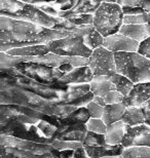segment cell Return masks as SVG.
Listing matches in <instances>:
<instances>
[{"label": "cell", "instance_id": "cell-1", "mask_svg": "<svg viewBox=\"0 0 150 158\" xmlns=\"http://www.w3.org/2000/svg\"><path fill=\"white\" fill-rule=\"evenodd\" d=\"M81 35L68 30H57L42 27L30 22L0 15V50L6 52L19 47L47 44L49 41Z\"/></svg>", "mask_w": 150, "mask_h": 158}, {"label": "cell", "instance_id": "cell-2", "mask_svg": "<svg viewBox=\"0 0 150 158\" xmlns=\"http://www.w3.org/2000/svg\"><path fill=\"white\" fill-rule=\"evenodd\" d=\"M0 103L5 105H21L41 112L45 115L65 117L77 108L70 105H59L53 101L46 100L38 94L24 89L1 79Z\"/></svg>", "mask_w": 150, "mask_h": 158}, {"label": "cell", "instance_id": "cell-3", "mask_svg": "<svg viewBox=\"0 0 150 158\" xmlns=\"http://www.w3.org/2000/svg\"><path fill=\"white\" fill-rule=\"evenodd\" d=\"M1 158H60V151L52 145L22 140L8 135L0 137Z\"/></svg>", "mask_w": 150, "mask_h": 158}, {"label": "cell", "instance_id": "cell-4", "mask_svg": "<svg viewBox=\"0 0 150 158\" xmlns=\"http://www.w3.org/2000/svg\"><path fill=\"white\" fill-rule=\"evenodd\" d=\"M116 73L134 83L150 82V60L139 52H115Z\"/></svg>", "mask_w": 150, "mask_h": 158}, {"label": "cell", "instance_id": "cell-5", "mask_svg": "<svg viewBox=\"0 0 150 158\" xmlns=\"http://www.w3.org/2000/svg\"><path fill=\"white\" fill-rule=\"evenodd\" d=\"M122 7L117 3L102 2L100 7L94 14L92 26L104 37L119 32L123 25Z\"/></svg>", "mask_w": 150, "mask_h": 158}, {"label": "cell", "instance_id": "cell-6", "mask_svg": "<svg viewBox=\"0 0 150 158\" xmlns=\"http://www.w3.org/2000/svg\"><path fill=\"white\" fill-rule=\"evenodd\" d=\"M46 45L52 53L62 56H81L88 59L92 53V50L84 44L82 35L53 40Z\"/></svg>", "mask_w": 150, "mask_h": 158}, {"label": "cell", "instance_id": "cell-7", "mask_svg": "<svg viewBox=\"0 0 150 158\" xmlns=\"http://www.w3.org/2000/svg\"><path fill=\"white\" fill-rule=\"evenodd\" d=\"M14 68L24 76L45 84L56 83L61 77L65 75L59 70V68L35 63H21L15 65Z\"/></svg>", "mask_w": 150, "mask_h": 158}, {"label": "cell", "instance_id": "cell-8", "mask_svg": "<svg viewBox=\"0 0 150 158\" xmlns=\"http://www.w3.org/2000/svg\"><path fill=\"white\" fill-rule=\"evenodd\" d=\"M88 66L91 68L95 76H111L116 73L115 55L104 46H101L92 50V53L88 58Z\"/></svg>", "mask_w": 150, "mask_h": 158}, {"label": "cell", "instance_id": "cell-9", "mask_svg": "<svg viewBox=\"0 0 150 158\" xmlns=\"http://www.w3.org/2000/svg\"><path fill=\"white\" fill-rule=\"evenodd\" d=\"M140 42L120 33L105 37L103 46L112 52H137Z\"/></svg>", "mask_w": 150, "mask_h": 158}, {"label": "cell", "instance_id": "cell-10", "mask_svg": "<svg viewBox=\"0 0 150 158\" xmlns=\"http://www.w3.org/2000/svg\"><path fill=\"white\" fill-rule=\"evenodd\" d=\"M122 145L124 147H150V126L144 123L134 127H129Z\"/></svg>", "mask_w": 150, "mask_h": 158}, {"label": "cell", "instance_id": "cell-11", "mask_svg": "<svg viewBox=\"0 0 150 158\" xmlns=\"http://www.w3.org/2000/svg\"><path fill=\"white\" fill-rule=\"evenodd\" d=\"M150 100V82H142L134 85L131 93L124 98L123 104L126 107H142Z\"/></svg>", "mask_w": 150, "mask_h": 158}, {"label": "cell", "instance_id": "cell-12", "mask_svg": "<svg viewBox=\"0 0 150 158\" xmlns=\"http://www.w3.org/2000/svg\"><path fill=\"white\" fill-rule=\"evenodd\" d=\"M87 123H79V124L61 126L58 128L54 139L62 141L80 142L82 143L88 134Z\"/></svg>", "mask_w": 150, "mask_h": 158}, {"label": "cell", "instance_id": "cell-13", "mask_svg": "<svg viewBox=\"0 0 150 158\" xmlns=\"http://www.w3.org/2000/svg\"><path fill=\"white\" fill-rule=\"evenodd\" d=\"M94 73L88 66L75 67L71 72L61 77L57 82L61 84H84L90 83L94 79Z\"/></svg>", "mask_w": 150, "mask_h": 158}, {"label": "cell", "instance_id": "cell-14", "mask_svg": "<svg viewBox=\"0 0 150 158\" xmlns=\"http://www.w3.org/2000/svg\"><path fill=\"white\" fill-rule=\"evenodd\" d=\"M77 0H54V1L41 3L37 6L45 14L55 18H64L70 9L74 7Z\"/></svg>", "mask_w": 150, "mask_h": 158}, {"label": "cell", "instance_id": "cell-15", "mask_svg": "<svg viewBox=\"0 0 150 158\" xmlns=\"http://www.w3.org/2000/svg\"><path fill=\"white\" fill-rule=\"evenodd\" d=\"M129 127L130 126L126 125L122 120L107 125L106 132H105V139H106L107 145H111V146L122 145L123 139L126 137Z\"/></svg>", "mask_w": 150, "mask_h": 158}, {"label": "cell", "instance_id": "cell-16", "mask_svg": "<svg viewBox=\"0 0 150 158\" xmlns=\"http://www.w3.org/2000/svg\"><path fill=\"white\" fill-rule=\"evenodd\" d=\"M118 33L142 42L150 36V25L148 23L139 25H122Z\"/></svg>", "mask_w": 150, "mask_h": 158}, {"label": "cell", "instance_id": "cell-17", "mask_svg": "<svg viewBox=\"0 0 150 158\" xmlns=\"http://www.w3.org/2000/svg\"><path fill=\"white\" fill-rule=\"evenodd\" d=\"M101 3V0H77L74 7L70 9L63 19L77 15H94L100 7Z\"/></svg>", "mask_w": 150, "mask_h": 158}, {"label": "cell", "instance_id": "cell-18", "mask_svg": "<svg viewBox=\"0 0 150 158\" xmlns=\"http://www.w3.org/2000/svg\"><path fill=\"white\" fill-rule=\"evenodd\" d=\"M85 150L91 158H103L110 156H118L123 152V145H105V146H97V147H84Z\"/></svg>", "mask_w": 150, "mask_h": 158}, {"label": "cell", "instance_id": "cell-19", "mask_svg": "<svg viewBox=\"0 0 150 158\" xmlns=\"http://www.w3.org/2000/svg\"><path fill=\"white\" fill-rule=\"evenodd\" d=\"M91 91L95 96L98 97H105L110 90L116 89L115 85L110 80V76L106 75H99L94 76V79L90 82Z\"/></svg>", "mask_w": 150, "mask_h": 158}, {"label": "cell", "instance_id": "cell-20", "mask_svg": "<svg viewBox=\"0 0 150 158\" xmlns=\"http://www.w3.org/2000/svg\"><path fill=\"white\" fill-rule=\"evenodd\" d=\"M49 52L50 50L46 44H37L9 49L6 52V55L12 56H37L49 55Z\"/></svg>", "mask_w": 150, "mask_h": 158}, {"label": "cell", "instance_id": "cell-21", "mask_svg": "<svg viewBox=\"0 0 150 158\" xmlns=\"http://www.w3.org/2000/svg\"><path fill=\"white\" fill-rule=\"evenodd\" d=\"M126 110V106L123 103L112 104V105H106L104 107V114L102 120L106 125H110L112 123L120 121L122 119L124 112Z\"/></svg>", "mask_w": 150, "mask_h": 158}, {"label": "cell", "instance_id": "cell-22", "mask_svg": "<svg viewBox=\"0 0 150 158\" xmlns=\"http://www.w3.org/2000/svg\"><path fill=\"white\" fill-rule=\"evenodd\" d=\"M90 119L91 115L87 107H80V108H77L65 117H60L59 121L61 126H68L79 124V123H87Z\"/></svg>", "mask_w": 150, "mask_h": 158}, {"label": "cell", "instance_id": "cell-23", "mask_svg": "<svg viewBox=\"0 0 150 158\" xmlns=\"http://www.w3.org/2000/svg\"><path fill=\"white\" fill-rule=\"evenodd\" d=\"M122 121L130 127L138 126L145 123V115L140 107H126Z\"/></svg>", "mask_w": 150, "mask_h": 158}, {"label": "cell", "instance_id": "cell-24", "mask_svg": "<svg viewBox=\"0 0 150 158\" xmlns=\"http://www.w3.org/2000/svg\"><path fill=\"white\" fill-rule=\"evenodd\" d=\"M82 38H84V44L88 48L92 50H95L96 48H99V47L103 46L105 37L92 25L88 32L82 36Z\"/></svg>", "mask_w": 150, "mask_h": 158}, {"label": "cell", "instance_id": "cell-25", "mask_svg": "<svg viewBox=\"0 0 150 158\" xmlns=\"http://www.w3.org/2000/svg\"><path fill=\"white\" fill-rule=\"evenodd\" d=\"M103 158H150V147L132 146L124 147L123 152L118 156H110Z\"/></svg>", "mask_w": 150, "mask_h": 158}, {"label": "cell", "instance_id": "cell-26", "mask_svg": "<svg viewBox=\"0 0 150 158\" xmlns=\"http://www.w3.org/2000/svg\"><path fill=\"white\" fill-rule=\"evenodd\" d=\"M110 80L115 85L116 90L122 94L124 98L131 93V90L133 89L134 85H135V83H134L131 79H129L127 77L124 76V75H121L119 73H115L114 75H111Z\"/></svg>", "mask_w": 150, "mask_h": 158}, {"label": "cell", "instance_id": "cell-27", "mask_svg": "<svg viewBox=\"0 0 150 158\" xmlns=\"http://www.w3.org/2000/svg\"><path fill=\"white\" fill-rule=\"evenodd\" d=\"M84 147H97V146H105L107 145L105 135L97 134V132L88 131L84 142H82Z\"/></svg>", "mask_w": 150, "mask_h": 158}, {"label": "cell", "instance_id": "cell-28", "mask_svg": "<svg viewBox=\"0 0 150 158\" xmlns=\"http://www.w3.org/2000/svg\"><path fill=\"white\" fill-rule=\"evenodd\" d=\"M87 127L88 131L97 132V134L105 135L107 129V125L100 118H91L87 122Z\"/></svg>", "mask_w": 150, "mask_h": 158}, {"label": "cell", "instance_id": "cell-29", "mask_svg": "<svg viewBox=\"0 0 150 158\" xmlns=\"http://www.w3.org/2000/svg\"><path fill=\"white\" fill-rule=\"evenodd\" d=\"M70 23L77 27L80 26H88V25H92V21H94V15H73V17L67 18Z\"/></svg>", "mask_w": 150, "mask_h": 158}, {"label": "cell", "instance_id": "cell-30", "mask_svg": "<svg viewBox=\"0 0 150 158\" xmlns=\"http://www.w3.org/2000/svg\"><path fill=\"white\" fill-rule=\"evenodd\" d=\"M52 146L54 148H56L57 150L62 151V150H68V149L75 150L79 147L84 146V145H82V143H80V142L62 141V140H56V139H54Z\"/></svg>", "mask_w": 150, "mask_h": 158}, {"label": "cell", "instance_id": "cell-31", "mask_svg": "<svg viewBox=\"0 0 150 158\" xmlns=\"http://www.w3.org/2000/svg\"><path fill=\"white\" fill-rule=\"evenodd\" d=\"M147 23H148L147 14L123 15V25H139V24H147Z\"/></svg>", "mask_w": 150, "mask_h": 158}, {"label": "cell", "instance_id": "cell-32", "mask_svg": "<svg viewBox=\"0 0 150 158\" xmlns=\"http://www.w3.org/2000/svg\"><path fill=\"white\" fill-rule=\"evenodd\" d=\"M104 99L107 105H112V104L122 103L124 100V96L121 93H119V91L114 89V90H110L109 93L104 97Z\"/></svg>", "mask_w": 150, "mask_h": 158}, {"label": "cell", "instance_id": "cell-33", "mask_svg": "<svg viewBox=\"0 0 150 158\" xmlns=\"http://www.w3.org/2000/svg\"><path fill=\"white\" fill-rule=\"evenodd\" d=\"M87 109L88 110V112H90L91 118H100V119H102V117H103L104 107L99 105V104L94 102V101H92V102L87 106Z\"/></svg>", "mask_w": 150, "mask_h": 158}, {"label": "cell", "instance_id": "cell-34", "mask_svg": "<svg viewBox=\"0 0 150 158\" xmlns=\"http://www.w3.org/2000/svg\"><path fill=\"white\" fill-rule=\"evenodd\" d=\"M95 98V94L90 91V93H88L87 94H84V96L80 97L79 99L73 101V102L70 103V106H74L76 108H80V107H87L88 104H90L92 100H94Z\"/></svg>", "mask_w": 150, "mask_h": 158}, {"label": "cell", "instance_id": "cell-35", "mask_svg": "<svg viewBox=\"0 0 150 158\" xmlns=\"http://www.w3.org/2000/svg\"><path fill=\"white\" fill-rule=\"evenodd\" d=\"M139 52L140 55L144 56L150 60V36L145 40H143L142 42H140L138 52Z\"/></svg>", "mask_w": 150, "mask_h": 158}, {"label": "cell", "instance_id": "cell-36", "mask_svg": "<svg viewBox=\"0 0 150 158\" xmlns=\"http://www.w3.org/2000/svg\"><path fill=\"white\" fill-rule=\"evenodd\" d=\"M143 0H116V3L121 7H141Z\"/></svg>", "mask_w": 150, "mask_h": 158}, {"label": "cell", "instance_id": "cell-37", "mask_svg": "<svg viewBox=\"0 0 150 158\" xmlns=\"http://www.w3.org/2000/svg\"><path fill=\"white\" fill-rule=\"evenodd\" d=\"M122 11L123 15H141V14H146V12L143 10L142 7H122Z\"/></svg>", "mask_w": 150, "mask_h": 158}, {"label": "cell", "instance_id": "cell-38", "mask_svg": "<svg viewBox=\"0 0 150 158\" xmlns=\"http://www.w3.org/2000/svg\"><path fill=\"white\" fill-rule=\"evenodd\" d=\"M72 158H91V157L88 156L85 148L84 146H81L74 150V155H73Z\"/></svg>", "mask_w": 150, "mask_h": 158}, {"label": "cell", "instance_id": "cell-39", "mask_svg": "<svg viewBox=\"0 0 150 158\" xmlns=\"http://www.w3.org/2000/svg\"><path fill=\"white\" fill-rule=\"evenodd\" d=\"M74 68H75V67H74V66H73L72 64H69V63H67V64L61 65L60 67H59V70H60L61 72H63L64 74H67V73H69V72H71Z\"/></svg>", "mask_w": 150, "mask_h": 158}, {"label": "cell", "instance_id": "cell-40", "mask_svg": "<svg viewBox=\"0 0 150 158\" xmlns=\"http://www.w3.org/2000/svg\"><path fill=\"white\" fill-rule=\"evenodd\" d=\"M74 155V150H62L60 151V158H72Z\"/></svg>", "mask_w": 150, "mask_h": 158}, {"label": "cell", "instance_id": "cell-41", "mask_svg": "<svg viewBox=\"0 0 150 158\" xmlns=\"http://www.w3.org/2000/svg\"><path fill=\"white\" fill-rule=\"evenodd\" d=\"M143 112H144V115H145V118H150V100L148 102H146L144 105L142 107H140Z\"/></svg>", "mask_w": 150, "mask_h": 158}, {"label": "cell", "instance_id": "cell-42", "mask_svg": "<svg viewBox=\"0 0 150 158\" xmlns=\"http://www.w3.org/2000/svg\"><path fill=\"white\" fill-rule=\"evenodd\" d=\"M20 1L25 2V3H30V4L38 5V4H41V3H46V2L54 1V0H20Z\"/></svg>", "mask_w": 150, "mask_h": 158}, {"label": "cell", "instance_id": "cell-43", "mask_svg": "<svg viewBox=\"0 0 150 158\" xmlns=\"http://www.w3.org/2000/svg\"><path fill=\"white\" fill-rule=\"evenodd\" d=\"M141 7L146 14H150V0H143Z\"/></svg>", "mask_w": 150, "mask_h": 158}, {"label": "cell", "instance_id": "cell-44", "mask_svg": "<svg viewBox=\"0 0 150 158\" xmlns=\"http://www.w3.org/2000/svg\"><path fill=\"white\" fill-rule=\"evenodd\" d=\"M94 102H96L97 104H99V105H101V106H103V107H105L107 105L106 104V102H105V99L103 97H98V96H95V98H94Z\"/></svg>", "mask_w": 150, "mask_h": 158}, {"label": "cell", "instance_id": "cell-45", "mask_svg": "<svg viewBox=\"0 0 150 158\" xmlns=\"http://www.w3.org/2000/svg\"><path fill=\"white\" fill-rule=\"evenodd\" d=\"M102 2H108V3H116V0H101Z\"/></svg>", "mask_w": 150, "mask_h": 158}, {"label": "cell", "instance_id": "cell-46", "mask_svg": "<svg viewBox=\"0 0 150 158\" xmlns=\"http://www.w3.org/2000/svg\"><path fill=\"white\" fill-rule=\"evenodd\" d=\"M145 123L150 126V118H145Z\"/></svg>", "mask_w": 150, "mask_h": 158}, {"label": "cell", "instance_id": "cell-47", "mask_svg": "<svg viewBox=\"0 0 150 158\" xmlns=\"http://www.w3.org/2000/svg\"><path fill=\"white\" fill-rule=\"evenodd\" d=\"M147 15H148V24L150 25V14H147Z\"/></svg>", "mask_w": 150, "mask_h": 158}]
</instances>
